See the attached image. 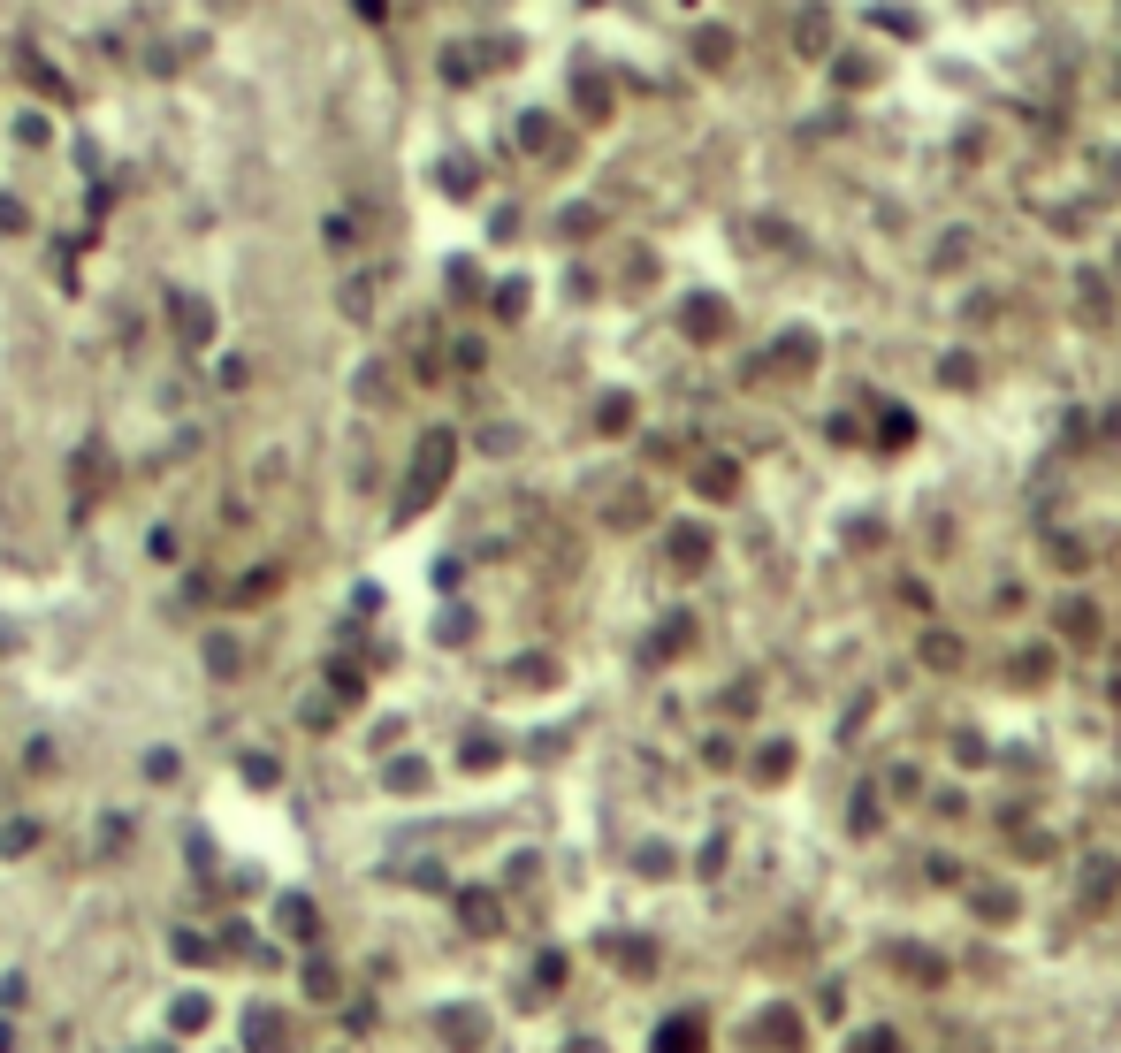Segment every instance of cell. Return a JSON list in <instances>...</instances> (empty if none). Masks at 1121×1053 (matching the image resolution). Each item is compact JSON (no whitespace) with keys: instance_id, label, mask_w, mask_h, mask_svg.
<instances>
[{"instance_id":"1","label":"cell","mask_w":1121,"mask_h":1053,"mask_svg":"<svg viewBox=\"0 0 1121 1053\" xmlns=\"http://www.w3.org/2000/svg\"><path fill=\"white\" fill-rule=\"evenodd\" d=\"M283 932H290V939H313V932H320V923H313V909H306V900H283Z\"/></svg>"}]
</instances>
